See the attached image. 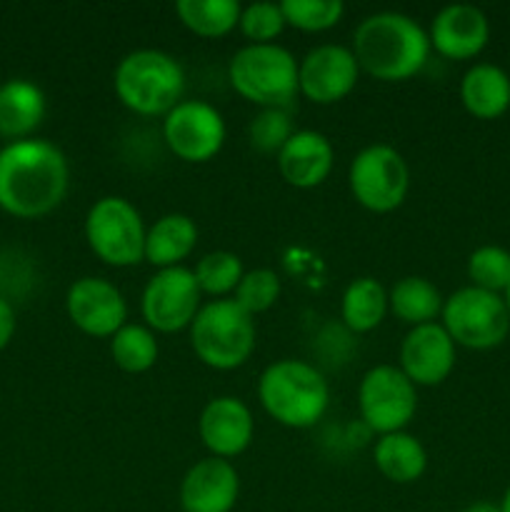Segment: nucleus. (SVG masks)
I'll return each mask as SVG.
<instances>
[{
    "label": "nucleus",
    "mask_w": 510,
    "mask_h": 512,
    "mask_svg": "<svg viewBox=\"0 0 510 512\" xmlns=\"http://www.w3.org/2000/svg\"><path fill=\"white\" fill-rule=\"evenodd\" d=\"M65 308L75 328L93 338H113L128 320V303L123 293L110 280L93 275L70 285Z\"/></svg>",
    "instance_id": "obj_14"
},
{
    "label": "nucleus",
    "mask_w": 510,
    "mask_h": 512,
    "mask_svg": "<svg viewBox=\"0 0 510 512\" xmlns=\"http://www.w3.org/2000/svg\"><path fill=\"white\" fill-rule=\"evenodd\" d=\"M15 333V310L5 298H0V350L13 340Z\"/></svg>",
    "instance_id": "obj_34"
},
{
    "label": "nucleus",
    "mask_w": 510,
    "mask_h": 512,
    "mask_svg": "<svg viewBox=\"0 0 510 512\" xmlns=\"http://www.w3.org/2000/svg\"><path fill=\"white\" fill-rule=\"evenodd\" d=\"M145 223L130 200L105 195L85 215V240L103 263L130 268L145 260Z\"/></svg>",
    "instance_id": "obj_7"
},
{
    "label": "nucleus",
    "mask_w": 510,
    "mask_h": 512,
    "mask_svg": "<svg viewBox=\"0 0 510 512\" xmlns=\"http://www.w3.org/2000/svg\"><path fill=\"white\" fill-rule=\"evenodd\" d=\"M505 308H508V313H510V288L508 290H505Z\"/></svg>",
    "instance_id": "obj_37"
},
{
    "label": "nucleus",
    "mask_w": 510,
    "mask_h": 512,
    "mask_svg": "<svg viewBox=\"0 0 510 512\" xmlns=\"http://www.w3.org/2000/svg\"><path fill=\"white\" fill-rule=\"evenodd\" d=\"M353 53L360 70L385 83H400L428 63L430 38L410 15L383 10L360 20L353 33Z\"/></svg>",
    "instance_id": "obj_2"
},
{
    "label": "nucleus",
    "mask_w": 510,
    "mask_h": 512,
    "mask_svg": "<svg viewBox=\"0 0 510 512\" xmlns=\"http://www.w3.org/2000/svg\"><path fill=\"white\" fill-rule=\"evenodd\" d=\"M455 368V343L440 323L410 328L400 345V370L418 388L440 385Z\"/></svg>",
    "instance_id": "obj_15"
},
{
    "label": "nucleus",
    "mask_w": 510,
    "mask_h": 512,
    "mask_svg": "<svg viewBox=\"0 0 510 512\" xmlns=\"http://www.w3.org/2000/svg\"><path fill=\"white\" fill-rule=\"evenodd\" d=\"M373 458L380 475L398 485L415 483L423 478L425 468H428V453H425L423 443L405 430L380 435Z\"/></svg>",
    "instance_id": "obj_23"
},
{
    "label": "nucleus",
    "mask_w": 510,
    "mask_h": 512,
    "mask_svg": "<svg viewBox=\"0 0 510 512\" xmlns=\"http://www.w3.org/2000/svg\"><path fill=\"white\" fill-rule=\"evenodd\" d=\"M293 133V123H290V115L285 108H260V113L250 120L248 128L250 145L258 153L268 155H278Z\"/></svg>",
    "instance_id": "obj_31"
},
{
    "label": "nucleus",
    "mask_w": 510,
    "mask_h": 512,
    "mask_svg": "<svg viewBox=\"0 0 510 512\" xmlns=\"http://www.w3.org/2000/svg\"><path fill=\"white\" fill-rule=\"evenodd\" d=\"M190 345L208 368H240L255 350L253 315L245 313L233 298L210 300L190 325Z\"/></svg>",
    "instance_id": "obj_6"
},
{
    "label": "nucleus",
    "mask_w": 510,
    "mask_h": 512,
    "mask_svg": "<svg viewBox=\"0 0 510 512\" xmlns=\"http://www.w3.org/2000/svg\"><path fill=\"white\" fill-rule=\"evenodd\" d=\"M45 115V95L35 83L23 78L0 85V135L25 138Z\"/></svg>",
    "instance_id": "obj_22"
},
{
    "label": "nucleus",
    "mask_w": 510,
    "mask_h": 512,
    "mask_svg": "<svg viewBox=\"0 0 510 512\" xmlns=\"http://www.w3.org/2000/svg\"><path fill=\"white\" fill-rule=\"evenodd\" d=\"M430 48L448 60H470L483 53L490 38V23L475 5H445L428 30Z\"/></svg>",
    "instance_id": "obj_18"
},
{
    "label": "nucleus",
    "mask_w": 510,
    "mask_h": 512,
    "mask_svg": "<svg viewBox=\"0 0 510 512\" xmlns=\"http://www.w3.org/2000/svg\"><path fill=\"white\" fill-rule=\"evenodd\" d=\"M388 313V293L380 280L363 275L345 288L340 298V318L353 333H370Z\"/></svg>",
    "instance_id": "obj_25"
},
{
    "label": "nucleus",
    "mask_w": 510,
    "mask_h": 512,
    "mask_svg": "<svg viewBox=\"0 0 510 512\" xmlns=\"http://www.w3.org/2000/svg\"><path fill=\"white\" fill-rule=\"evenodd\" d=\"M443 303L445 300L440 290L420 275L400 278L388 293V308L393 310L395 318L413 325V328L435 323V318L443 313Z\"/></svg>",
    "instance_id": "obj_24"
},
{
    "label": "nucleus",
    "mask_w": 510,
    "mask_h": 512,
    "mask_svg": "<svg viewBox=\"0 0 510 512\" xmlns=\"http://www.w3.org/2000/svg\"><path fill=\"white\" fill-rule=\"evenodd\" d=\"M285 15L280 3H268V0H260V3H250L240 10V33L250 40V45H265L273 43L285 28Z\"/></svg>",
    "instance_id": "obj_33"
},
{
    "label": "nucleus",
    "mask_w": 510,
    "mask_h": 512,
    "mask_svg": "<svg viewBox=\"0 0 510 512\" xmlns=\"http://www.w3.org/2000/svg\"><path fill=\"white\" fill-rule=\"evenodd\" d=\"M360 75L353 48L325 43L310 50L298 63L300 93L315 105H333L350 95Z\"/></svg>",
    "instance_id": "obj_13"
},
{
    "label": "nucleus",
    "mask_w": 510,
    "mask_h": 512,
    "mask_svg": "<svg viewBox=\"0 0 510 512\" xmlns=\"http://www.w3.org/2000/svg\"><path fill=\"white\" fill-rule=\"evenodd\" d=\"M465 110L480 120H495L510 108V75L493 63H478L460 80Z\"/></svg>",
    "instance_id": "obj_21"
},
{
    "label": "nucleus",
    "mask_w": 510,
    "mask_h": 512,
    "mask_svg": "<svg viewBox=\"0 0 510 512\" xmlns=\"http://www.w3.org/2000/svg\"><path fill=\"white\" fill-rule=\"evenodd\" d=\"M285 23L303 33H320L340 23L345 5L340 0H283Z\"/></svg>",
    "instance_id": "obj_30"
},
{
    "label": "nucleus",
    "mask_w": 510,
    "mask_h": 512,
    "mask_svg": "<svg viewBox=\"0 0 510 512\" xmlns=\"http://www.w3.org/2000/svg\"><path fill=\"white\" fill-rule=\"evenodd\" d=\"M198 225L185 213H168L155 220L145 233V260L153 268H178L195 250Z\"/></svg>",
    "instance_id": "obj_20"
},
{
    "label": "nucleus",
    "mask_w": 510,
    "mask_h": 512,
    "mask_svg": "<svg viewBox=\"0 0 510 512\" xmlns=\"http://www.w3.org/2000/svg\"><path fill=\"white\" fill-rule=\"evenodd\" d=\"M240 478L230 460H198L180 480L183 512H230L238 503Z\"/></svg>",
    "instance_id": "obj_17"
},
{
    "label": "nucleus",
    "mask_w": 510,
    "mask_h": 512,
    "mask_svg": "<svg viewBox=\"0 0 510 512\" xmlns=\"http://www.w3.org/2000/svg\"><path fill=\"white\" fill-rule=\"evenodd\" d=\"M230 85L260 108H288L300 93L298 60L278 43L245 45L230 60Z\"/></svg>",
    "instance_id": "obj_5"
},
{
    "label": "nucleus",
    "mask_w": 510,
    "mask_h": 512,
    "mask_svg": "<svg viewBox=\"0 0 510 512\" xmlns=\"http://www.w3.org/2000/svg\"><path fill=\"white\" fill-rule=\"evenodd\" d=\"M163 138L175 158L208 163L225 143V120L205 100H180L163 120Z\"/></svg>",
    "instance_id": "obj_12"
},
{
    "label": "nucleus",
    "mask_w": 510,
    "mask_h": 512,
    "mask_svg": "<svg viewBox=\"0 0 510 512\" xmlns=\"http://www.w3.org/2000/svg\"><path fill=\"white\" fill-rule=\"evenodd\" d=\"M358 408L360 418L375 433H400L415 418L418 388L395 365H375L360 380Z\"/></svg>",
    "instance_id": "obj_10"
},
{
    "label": "nucleus",
    "mask_w": 510,
    "mask_h": 512,
    "mask_svg": "<svg viewBox=\"0 0 510 512\" xmlns=\"http://www.w3.org/2000/svg\"><path fill=\"white\" fill-rule=\"evenodd\" d=\"M198 433L213 458H238L253 443V413L243 400L233 395H220L210 400L200 413Z\"/></svg>",
    "instance_id": "obj_16"
},
{
    "label": "nucleus",
    "mask_w": 510,
    "mask_h": 512,
    "mask_svg": "<svg viewBox=\"0 0 510 512\" xmlns=\"http://www.w3.org/2000/svg\"><path fill=\"white\" fill-rule=\"evenodd\" d=\"M335 163L330 140L318 130H295L278 153V170L293 188H318Z\"/></svg>",
    "instance_id": "obj_19"
},
{
    "label": "nucleus",
    "mask_w": 510,
    "mask_h": 512,
    "mask_svg": "<svg viewBox=\"0 0 510 512\" xmlns=\"http://www.w3.org/2000/svg\"><path fill=\"white\" fill-rule=\"evenodd\" d=\"M280 298V278L270 268H255L243 275V280L235 288L233 300L248 315L265 313Z\"/></svg>",
    "instance_id": "obj_32"
},
{
    "label": "nucleus",
    "mask_w": 510,
    "mask_h": 512,
    "mask_svg": "<svg viewBox=\"0 0 510 512\" xmlns=\"http://www.w3.org/2000/svg\"><path fill=\"white\" fill-rule=\"evenodd\" d=\"M240 10L238 0H178L175 13L190 33L200 38H223L238 28Z\"/></svg>",
    "instance_id": "obj_26"
},
{
    "label": "nucleus",
    "mask_w": 510,
    "mask_h": 512,
    "mask_svg": "<svg viewBox=\"0 0 510 512\" xmlns=\"http://www.w3.org/2000/svg\"><path fill=\"white\" fill-rule=\"evenodd\" d=\"M443 328L455 345L468 350L498 348L510 330V313L500 295L468 285L443 303Z\"/></svg>",
    "instance_id": "obj_8"
},
{
    "label": "nucleus",
    "mask_w": 510,
    "mask_h": 512,
    "mask_svg": "<svg viewBox=\"0 0 510 512\" xmlns=\"http://www.w3.org/2000/svg\"><path fill=\"white\" fill-rule=\"evenodd\" d=\"M195 280L200 285V293H208L213 298L235 293L238 283L243 280V260L230 250H215V253L203 255L195 265Z\"/></svg>",
    "instance_id": "obj_28"
},
{
    "label": "nucleus",
    "mask_w": 510,
    "mask_h": 512,
    "mask_svg": "<svg viewBox=\"0 0 510 512\" xmlns=\"http://www.w3.org/2000/svg\"><path fill=\"white\" fill-rule=\"evenodd\" d=\"M258 398L275 423L305 430L313 428L325 415L330 390L313 365L285 358L263 370L258 380Z\"/></svg>",
    "instance_id": "obj_3"
},
{
    "label": "nucleus",
    "mask_w": 510,
    "mask_h": 512,
    "mask_svg": "<svg viewBox=\"0 0 510 512\" xmlns=\"http://www.w3.org/2000/svg\"><path fill=\"white\" fill-rule=\"evenodd\" d=\"M110 355L123 373L138 375L145 373L158 360V340L148 325L125 323L118 333L110 338Z\"/></svg>",
    "instance_id": "obj_27"
},
{
    "label": "nucleus",
    "mask_w": 510,
    "mask_h": 512,
    "mask_svg": "<svg viewBox=\"0 0 510 512\" xmlns=\"http://www.w3.org/2000/svg\"><path fill=\"white\" fill-rule=\"evenodd\" d=\"M200 298L203 293H200L195 273L178 265V268L158 270L148 280L140 310L153 333H178L193 325L195 315L203 308Z\"/></svg>",
    "instance_id": "obj_11"
},
{
    "label": "nucleus",
    "mask_w": 510,
    "mask_h": 512,
    "mask_svg": "<svg viewBox=\"0 0 510 512\" xmlns=\"http://www.w3.org/2000/svg\"><path fill=\"white\" fill-rule=\"evenodd\" d=\"M113 88L120 103L133 113L168 115L183 100V65L163 50H133L115 68Z\"/></svg>",
    "instance_id": "obj_4"
},
{
    "label": "nucleus",
    "mask_w": 510,
    "mask_h": 512,
    "mask_svg": "<svg viewBox=\"0 0 510 512\" xmlns=\"http://www.w3.org/2000/svg\"><path fill=\"white\" fill-rule=\"evenodd\" d=\"M70 168L48 140H13L0 150V208L15 218H43L63 203Z\"/></svg>",
    "instance_id": "obj_1"
},
{
    "label": "nucleus",
    "mask_w": 510,
    "mask_h": 512,
    "mask_svg": "<svg viewBox=\"0 0 510 512\" xmlns=\"http://www.w3.org/2000/svg\"><path fill=\"white\" fill-rule=\"evenodd\" d=\"M500 512H510V485H508V490H505L503 500H500Z\"/></svg>",
    "instance_id": "obj_36"
},
{
    "label": "nucleus",
    "mask_w": 510,
    "mask_h": 512,
    "mask_svg": "<svg viewBox=\"0 0 510 512\" xmlns=\"http://www.w3.org/2000/svg\"><path fill=\"white\" fill-rule=\"evenodd\" d=\"M353 198L370 213L400 208L410 188V170L393 145L375 143L360 150L348 170Z\"/></svg>",
    "instance_id": "obj_9"
},
{
    "label": "nucleus",
    "mask_w": 510,
    "mask_h": 512,
    "mask_svg": "<svg viewBox=\"0 0 510 512\" xmlns=\"http://www.w3.org/2000/svg\"><path fill=\"white\" fill-rule=\"evenodd\" d=\"M468 278L473 288L505 293L510 288V253L500 245H480L468 258Z\"/></svg>",
    "instance_id": "obj_29"
},
{
    "label": "nucleus",
    "mask_w": 510,
    "mask_h": 512,
    "mask_svg": "<svg viewBox=\"0 0 510 512\" xmlns=\"http://www.w3.org/2000/svg\"><path fill=\"white\" fill-rule=\"evenodd\" d=\"M465 512H500V505L490 503V500H478V503L468 505Z\"/></svg>",
    "instance_id": "obj_35"
}]
</instances>
